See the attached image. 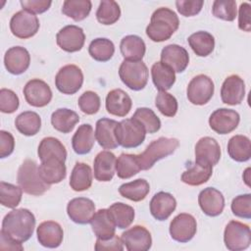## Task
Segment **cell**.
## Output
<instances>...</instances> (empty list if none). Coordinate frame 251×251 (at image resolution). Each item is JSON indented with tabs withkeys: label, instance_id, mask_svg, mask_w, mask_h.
<instances>
[{
	"label": "cell",
	"instance_id": "obj_22",
	"mask_svg": "<svg viewBox=\"0 0 251 251\" xmlns=\"http://www.w3.org/2000/svg\"><path fill=\"white\" fill-rule=\"evenodd\" d=\"M38 242L47 248H57L64 238L62 226L54 221L42 222L36 229Z\"/></svg>",
	"mask_w": 251,
	"mask_h": 251
},
{
	"label": "cell",
	"instance_id": "obj_39",
	"mask_svg": "<svg viewBox=\"0 0 251 251\" xmlns=\"http://www.w3.org/2000/svg\"><path fill=\"white\" fill-rule=\"evenodd\" d=\"M37 154L41 161L51 157L59 158L64 162L67 159V150L65 146L58 138H55L52 136L44 137L40 141L38 145Z\"/></svg>",
	"mask_w": 251,
	"mask_h": 251
},
{
	"label": "cell",
	"instance_id": "obj_43",
	"mask_svg": "<svg viewBox=\"0 0 251 251\" xmlns=\"http://www.w3.org/2000/svg\"><path fill=\"white\" fill-rule=\"evenodd\" d=\"M141 171L136 155L121 154L116 161V173L120 178H129Z\"/></svg>",
	"mask_w": 251,
	"mask_h": 251
},
{
	"label": "cell",
	"instance_id": "obj_10",
	"mask_svg": "<svg viewBox=\"0 0 251 251\" xmlns=\"http://www.w3.org/2000/svg\"><path fill=\"white\" fill-rule=\"evenodd\" d=\"M214 90L215 86L212 78L206 75H198L189 81L186 94L190 103L201 106L211 100Z\"/></svg>",
	"mask_w": 251,
	"mask_h": 251
},
{
	"label": "cell",
	"instance_id": "obj_30",
	"mask_svg": "<svg viewBox=\"0 0 251 251\" xmlns=\"http://www.w3.org/2000/svg\"><path fill=\"white\" fill-rule=\"evenodd\" d=\"M120 50L125 60L142 61V58L145 55L146 45L141 37L130 34L125 36L121 40Z\"/></svg>",
	"mask_w": 251,
	"mask_h": 251
},
{
	"label": "cell",
	"instance_id": "obj_54",
	"mask_svg": "<svg viewBox=\"0 0 251 251\" xmlns=\"http://www.w3.org/2000/svg\"><path fill=\"white\" fill-rule=\"evenodd\" d=\"M94 249L96 251H103V250H115V251H123L124 250V243L122 239L116 235L108 239H100L97 238Z\"/></svg>",
	"mask_w": 251,
	"mask_h": 251
},
{
	"label": "cell",
	"instance_id": "obj_41",
	"mask_svg": "<svg viewBox=\"0 0 251 251\" xmlns=\"http://www.w3.org/2000/svg\"><path fill=\"white\" fill-rule=\"evenodd\" d=\"M92 3L89 0H66L63 3L62 13L75 22L84 20L90 13Z\"/></svg>",
	"mask_w": 251,
	"mask_h": 251
},
{
	"label": "cell",
	"instance_id": "obj_49",
	"mask_svg": "<svg viewBox=\"0 0 251 251\" xmlns=\"http://www.w3.org/2000/svg\"><path fill=\"white\" fill-rule=\"evenodd\" d=\"M77 104L81 112L86 115H94L100 109V97L94 91L88 90L83 92L77 100Z\"/></svg>",
	"mask_w": 251,
	"mask_h": 251
},
{
	"label": "cell",
	"instance_id": "obj_15",
	"mask_svg": "<svg viewBox=\"0 0 251 251\" xmlns=\"http://www.w3.org/2000/svg\"><path fill=\"white\" fill-rule=\"evenodd\" d=\"M123 243L128 251H147L151 248L152 237L143 226H134L122 233Z\"/></svg>",
	"mask_w": 251,
	"mask_h": 251
},
{
	"label": "cell",
	"instance_id": "obj_2",
	"mask_svg": "<svg viewBox=\"0 0 251 251\" xmlns=\"http://www.w3.org/2000/svg\"><path fill=\"white\" fill-rule=\"evenodd\" d=\"M178 25L179 20L176 14L169 8L161 7L152 14L150 24L146 27V34L154 42H163L171 38Z\"/></svg>",
	"mask_w": 251,
	"mask_h": 251
},
{
	"label": "cell",
	"instance_id": "obj_47",
	"mask_svg": "<svg viewBox=\"0 0 251 251\" xmlns=\"http://www.w3.org/2000/svg\"><path fill=\"white\" fill-rule=\"evenodd\" d=\"M212 13L218 19L232 22L237 14L236 2L233 0H215Z\"/></svg>",
	"mask_w": 251,
	"mask_h": 251
},
{
	"label": "cell",
	"instance_id": "obj_36",
	"mask_svg": "<svg viewBox=\"0 0 251 251\" xmlns=\"http://www.w3.org/2000/svg\"><path fill=\"white\" fill-rule=\"evenodd\" d=\"M92 184V171L85 163H76L72 171L70 186L74 191L87 190Z\"/></svg>",
	"mask_w": 251,
	"mask_h": 251
},
{
	"label": "cell",
	"instance_id": "obj_4",
	"mask_svg": "<svg viewBox=\"0 0 251 251\" xmlns=\"http://www.w3.org/2000/svg\"><path fill=\"white\" fill-rule=\"evenodd\" d=\"M17 181L24 192L33 196L42 195L50 188V184L41 178L36 162L31 159L25 160L20 166Z\"/></svg>",
	"mask_w": 251,
	"mask_h": 251
},
{
	"label": "cell",
	"instance_id": "obj_31",
	"mask_svg": "<svg viewBox=\"0 0 251 251\" xmlns=\"http://www.w3.org/2000/svg\"><path fill=\"white\" fill-rule=\"evenodd\" d=\"M213 174V166L205 163L195 162L181 175L182 182L191 185L198 186L209 180Z\"/></svg>",
	"mask_w": 251,
	"mask_h": 251
},
{
	"label": "cell",
	"instance_id": "obj_17",
	"mask_svg": "<svg viewBox=\"0 0 251 251\" xmlns=\"http://www.w3.org/2000/svg\"><path fill=\"white\" fill-rule=\"evenodd\" d=\"M198 203L205 215L217 217L224 211L225 197L220 190L214 187H207L199 193Z\"/></svg>",
	"mask_w": 251,
	"mask_h": 251
},
{
	"label": "cell",
	"instance_id": "obj_48",
	"mask_svg": "<svg viewBox=\"0 0 251 251\" xmlns=\"http://www.w3.org/2000/svg\"><path fill=\"white\" fill-rule=\"evenodd\" d=\"M155 105L162 115L170 118L176 114L178 108L176 97L166 91H159L155 98Z\"/></svg>",
	"mask_w": 251,
	"mask_h": 251
},
{
	"label": "cell",
	"instance_id": "obj_51",
	"mask_svg": "<svg viewBox=\"0 0 251 251\" xmlns=\"http://www.w3.org/2000/svg\"><path fill=\"white\" fill-rule=\"evenodd\" d=\"M20 100L18 95L11 89L0 90V111L5 114H12L19 108Z\"/></svg>",
	"mask_w": 251,
	"mask_h": 251
},
{
	"label": "cell",
	"instance_id": "obj_55",
	"mask_svg": "<svg viewBox=\"0 0 251 251\" xmlns=\"http://www.w3.org/2000/svg\"><path fill=\"white\" fill-rule=\"evenodd\" d=\"M238 27L246 32L251 30V5L247 2H243L239 6Z\"/></svg>",
	"mask_w": 251,
	"mask_h": 251
},
{
	"label": "cell",
	"instance_id": "obj_11",
	"mask_svg": "<svg viewBox=\"0 0 251 251\" xmlns=\"http://www.w3.org/2000/svg\"><path fill=\"white\" fill-rule=\"evenodd\" d=\"M197 230V223L195 218L186 213H180L176 216L170 224L171 237L180 243L190 241Z\"/></svg>",
	"mask_w": 251,
	"mask_h": 251
},
{
	"label": "cell",
	"instance_id": "obj_1",
	"mask_svg": "<svg viewBox=\"0 0 251 251\" xmlns=\"http://www.w3.org/2000/svg\"><path fill=\"white\" fill-rule=\"evenodd\" d=\"M35 227V217L27 209H15L3 219L1 231L18 242L28 240Z\"/></svg>",
	"mask_w": 251,
	"mask_h": 251
},
{
	"label": "cell",
	"instance_id": "obj_58",
	"mask_svg": "<svg viewBox=\"0 0 251 251\" xmlns=\"http://www.w3.org/2000/svg\"><path fill=\"white\" fill-rule=\"evenodd\" d=\"M249 172H250V168H248V169H246V171L244 172V175H243V178H244V181L246 182V184L247 185H250V183H249Z\"/></svg>",
	"mask_w": 251,
	"mask_h": 251
},
{
	"label": "cell",
	"instance_id": "obj_29",
	"mask_svg": "<svg viewBox=\"0 0 251 251\" xmlns=\"http://www.w3.org/2000/svg\"><path fill=\"white\" fill-rule=\"evenodd\" d=\"M95 142V133L89 124H83L78 126L72 138L74 151L78 155L88 154Z\"/></svg>",
	"mask_w": 251,
	"mask_h": 251
},
{
	"label": "cell",
	"instance_id": "obj_42",
	"mask_svg": "<svg viewBox=\"0 0 251 251\" xmlns=\"http://www.w3.org/2000/svg\"><path fill=\"white\" fill-rule=\"evenodd\" d=\"M88 52L95 61L107 62L112 59L115 53V45L108 38H95L90 42Z\"/></svg>",
	"mask_w": 251,
	"mask_h": 251
},
{
	"label": "cell",
	"instance_id": "obj_56",
	"mask_svg": "<svg viewBox=\"0 0 251 251\" xmlns=\"http://www.w3.org/2000/svg\"><path fill=\"white\" fill-rule=\"evenodd\" d=\"M15 148L14 136L6 130H0V158L10 156Z\"/></svg>",
	"mask_w": 251,
	"mask_h": 251
},
{
	"label": "cell",
	"instance_id": "obj_37",
	"mask_svg": "<svg viewBox=\"0 0 251 251\" xmlns=\"http://www.w3.org/2000/svg\"><path fill=\"white\" fill-rule=\"evenodd\" d=\"M150 191V185L144 178H137L133 181L122 184L119 187V193L131 201L139 202L146 198Z\"/></svg>",
	"mask_w": 251,
	"mask_h": 251
},
{
	"label": "cell",
	"instance_id": "obj_38",
	"mask_svg": "<svg viewBox=\"0 0 251 251\" xmlns=\"http://www.w3.org/2000/svg\"><path fill=\"white\" fill-rule=\"evenodd\" d=\"M15 126L20 133L25 136H32L40 130L41 118L35 112L25 111L16 118Z\"/></svg>",
	"mask_w": 251,
	"mask_h": 251
},
{
	"label": "cell",
	"instance_id": "obj_23",
	"mask_svg": "<svg viewBox=\"0 0 251 251\" xmlns=\"http://www.w3.org/2000/svg\"><path fill=\"white\" fill-rule=\"evenodd\" d=\"M38 172L41 178L47 184H54L61 182L67 175V168L65 162L59 158L51 157L41 161L38 167Z\"/></svg>",
	"mask_w": 251,
	"mask_h": 251
},
{
	"label": "cell",
	"instance_id": "obj_52",
	"mask_svg": "<svg viewBox=\"0 0 251 251\" xmlns=\"http://www.w3.org/2000/svg\"><path fill=\"white\" fill-rule=\"evenodd\" d=\"M203 0H177L176 1V6L178 13L184 17H192L197 15L202 7Z\"/></svg>",
	"mask_w": 251,
	"mask_h": 251
},
{
	"label": "cell",
	"instance_id": "obj_26",
	"mask_svg": "<svg viewBox=\"0 0 251 251\" xmlns=\"http://www.w3.org/2000/svg\"><path fill=\"white\" fill-rule=\"evenodd\" d=\"M176 200L168 192L156 193L150 201V213L158 221H166L176 210Z\"/></svg>",
	"mask_w": 251,
	"mask_h": 251
},
{
	"label": "cell",
	"instance_id": "obj_53",
	"mask_svg": "<svg viewBox=\"0 0 251 251\" xmlns=\"http://www.w3.org/2000/svg\"><path fill=\"white\" fill-rule=\"evenodd\" d=\"M21 5L23 7V10H26L32 14H42L46 12L51 4L52 1L47 0H22Z\"/></svg>",
	"mask_w": 251,
	"mask_h": 251
},
{
	"label": "cell",
	"instance_id": "obj_35",
	"mask_svg": "<svg viewBox=\"0 0 251 251\" xmlns=\"http://www.w3.org/2000/svg\"><path fill=\"white\" fill-rule=\"evenodd\" d=\"M187 41L193 52L199 57L209 56L215 48V38L208 31H196L188 37Z\"/></svg>",
	"mask_w": 251,
	"mask_h": 251
},
{
	"label": "cell",
	"instance_id": "obj_50",
	"mask_svg": "<svg viewBox=\"0 0 251 251\" xmlns=\"http://www.w3.org/2000/svg\"><path fill=\"white\" fill-rule=\"evenodd\" d=\"M231 211L233 215L238 218L250 219L251 218V194H241L233 198L231 205Z\"/></svg>",
	"mask_w": 251,
	"mask_h": 251
},
{
	"label": "cell",
	"instance_id": "obj_8",
	"mask_svg": "<svg viewBox=\"0 0 251 251\" xmlns=\"http://www.w3.org/2000/svg\"><path fill=\"white\" fill-rule=\"evenodd\" d=\"M82 83V71L75 65H66L62 67L55 76L56 88L63 94H75L80 89Z\"/></svg>",
	"mask_w": 251,
	"mask_h": 251
},
{
	"label": "cell",
	"instance_id": "obj_21",
	"mask_svg": "<svg viewBox=\"0 0 251 251\" xmlns=\"http://www.w3.org/2000/svg\"><path fill=\"white\" fill-rule=\"evenodd\" d=\"M221 158V147L218 141L210 136L200 138L195 145V162L215 166Z\"/></svg>",
	"mask_w": 251,
	"mask_h": 251
},
{
	"label": "cell",
	"instance_id": "obj_16",
	"mask_svg": "<svg viewBox=\"0 0 251 251\" xmlns=\"http://www.w3.org/2000/svg\"><path fill=\"white\" fill-rule=\"evenodd\" d=\"M67 213L74 223L85 225L91 222L95 214V205L89 198L76 197L68 203Z\"/></svg>",
	"mask_w": 251,
	"mask_h": 251
},
{
	"label": "cell",
	"instance_id": "obj_9",
	"mask_svg": "<svg viewBox=\"0 0 251 251\" xmlns=\"http://www.w3.org/2000/svg\"><path fill=\"white\" fill-rule=\"evenodd\" d=\"M39 25L38 18L26 10L17 12L13 15L10 21L11 32L21 39L34 36L39 29Z\"/></svg>",
	"mask_w": 251,
	"mask_h": 251
},
{
	"label": "cell",
	"instance_id": "obj_25",
	"mask_svg": "<svg viewBox=\"0 0 251 251\" xmlns=\"http://www.w3.org/2000/svg\"><path fill=\"white\" fill-rule=\"evenodd\" d=\"M105 106L109 114L117 117H126L131 110L132 101L126 91L117 88L107 94Z\"/></svg>",
	"mask_w": 251,
	"mask_h": 251
},
{
	"label": "cell",
	"instance_id": "obj_45",
	"mask_svg": "<svg viewBox=\"0 0 251 251\" xmlns=\"http://www.w3.org/2000/svg\"><path fill=\"white\" fill-rule=\"evenodd\" d=\"M131 118H133L138 123H140L144 127L145 131L148 133L157 132L161 127L160 119L153 112V110L149 108H146V107L137 108Z\"/></svg>",
	"mask_w": 251,
	"mask_h": 251
},
{
	"label": "cell",
	"instance_id": "obj_5",
	"mask_svg": "<svg viewBox=\"0 0 251 251\" xmlns=\"http://www.w3.org/2000/svg\"><path fill=\"white\" fill-rule=\"evenodd\" d=\"M119 76L129 89H143L148 81V69L142 61L124 60L119 68Z\"/></svg>",
	"mask_w": 251,
	"mask_h": 251
},
{
	"label": "cell",
	"instance_id": "obj_7",
	"mask_svg": "<svg viewBox=\"0 0 251 251\" xmlns=\"http://www.w3.org/2000/svg\"><path fill=\"white\" fill-rule=\"evenodd\" d=\"M224 242L230 251L247 249L251 243V231L248 225L238 221H230L224 231Z\"/></svg>",
	"mask_w": 251,
	"mask_h": 251
},
{
	"label": "cell",
	"instance_id": "obj_20",
	"mask_svg": "<svg viewBox=\"0 0 251 251\" xmlns=\"http://www.w3.org/2000/svg\"><path fill=\"white\" fill-rule=\"evenodd\" d=\"M30 64V55L28 51L22 46H14L8 49L4 56V65L6 70L12 75H21L25 73Z\"/></svg>",
	"mask_w": 251,
	"mask_h": 251
},
{
	"label": "cell",
	"instance_id": "obj_33",
	"mask_svg": "<svg viewBox=\"0 0 251 251\" xmlns=\"http://www.w3.org/2000/svg\"><path fill=\"white\" fill-rule=\"evenodd\" d=\"M78 122V115L68 108L57 109L51 115V124L53 127L63 133L71 132Z\"/></svg>",
	"mask_w": 251,
	"mask_h": 251
},
{
	"label": "cell",
	"instance_id": "obj_46",
	"mask_svg": "<svg viewBox=\"0 0 251 251\" xmlns=\"http://www.w3.org/2000/svg\"><path fill=\"white\" fill-rule=\"evenodd\" d=\"M23 195V189L12 183L5 181L0 182V202L3 206L7 208H16Z\"/></svg>",
	"mask_w": 251,
	"mask_h": 251
},
{
	"label": "cell",
	"instance_id": "obj_34",
	"mask_svg": "<svg viewBox=\"0 0 251 251\" xmlns=\"http://www.w3.org/2000/svg\"><path fill=\"white\" fill-rule=\"evenodd\" d=\"M227 153L236 162H246L251 157L250 139L242 134L232 136L227 143Z\"/></svg>",
	"mask_w": 251,
	"mask_h": 251
},
{
	"label": "cell",
	"instance_id": "obj_12",
	"mask_svg": "<svg viewBox=\"0 0 251 251\" xmlns=\"http://www.w3.org/2000/svg\"><path fill=\"white\" fill-rule=\"evenodd\" d=\"M240 122L239 114L231 109L220 108L215 110L209 118L210 127L219 134H227L233 131Z\"/></svg>",
	"mask_w": 251,
	"mask_h": 251
},
{
	"label": "cell",
	"instance_id": "obj_3",
	"mask_svg": "<svg viewBox=\"0 0 251 251\" xmlns=\"http://www.w3.org/2000/svg\"><path fill=\"white\" fill-rule=\"evenodd\" d=\"M178 145L179 141L173 137H159L153 140L141 154L136 155L140 170L151 169L157 161L173 154Z\"/></svg>",
	"mask_w": 251,
	"mask_h": 251
},
{
	"label": "cell",
	"instance_id": "obj_27",
	"mask_svg": "<svg viewBox=\"0 0 251 251\" xmlns=\"http://www.w3.org/2000/svg\"><path fill=\"white\" fill-rule=\"evenodd\" d=\"M118 122L115 120L102 118L96 122L95 139L104 149H115L119 146L115 135V128Z\"/></svg>",
	"mask_w": 251,
	"mask_h": 251
},
{
	"label": "cell",
	"instance_id": "obj_6",
	"mask_svg": "<svg viewBox=\"0 0 251 251\" xmlns=\"http://www.w3.org/2000/svg\"><path fill=\"white\" fill-rule=\"evenodd\" d=\"M118 144L124 148H135L142 144L146 131L142 125L133 118L126 119L118 123L115 128Z\"/></svg>",
	"mask_w": 251,
	"mask_h": 251
},
{
	"label": "cell",
	"instance_id": "obj_14",
	"mask_svg": "<svg viewBox=\"0 0 251 251\" xmlns=\"http://www.w3.org/2000/svg\"><path fill=\"white\" fill-rule=\"evenodd\" d=\"M25 101L33 107H44L52 99V90L50 86L39 78H33L26 82L24 87Z\"/></svg>",
	"mask_w": 251,
	"mask_h": 251
},
{
	"label": "cell",
	"instance_id": "obj_18",
	"mask_svg": "<svg viewBox=\"0 0 251 251\" xmlns=\"http://www.w3.org/2000/svg\"><path fill=\"white\" fill-rule=\"evenodd\" d=\"M245 96V83L244 80L237 75L227 76L221 88V98L225 104L238 105L242 102Z\"/></svg>",
	"mask_w": 251,
	"mask_h": 251
},
{
	"label": "cell",
	"instance_id": "obj_32",
	"mask_svg": "<svg viewBox=\"0 0 251 251\" xmlns=\"http://www.w3.org/2000/svg\"><path fill=\"white\" fill-rule=\"evenodd\" d=\"M151 76L155 87L160 91L169 90L176 82V74L173 69L162 62H156L151 68Z\"/></svg>",
	"mask_w": 251,
	"mask_h": 251
},
{
	"label": "cell",
	"instance_id": "obj_57",
	"mask_svg": "<svg viewBox=\"0 0 251 251\" xmlns=\"http://www.w3.org/2000/svg\"><path fill=\"white\" fill-rule=\"evenodd\" d=\"M0 249L1 250H24V246L21 242H18L9 236H7L2 231L0 232Z\"/></svg>",
	"mask_w": 251,
	"mask_h": 251
},
{
	"label": "cell",
	"instance_id": "obj_28",
	"mask_svg": "<svg viewBox=\"0 0 251 251\" xmlns=\"http://www.w3.org/2000/svg\"><path fill=\"white\" fill-rule=\"evenodd\" d=\"M90 224L97 238L108 239L115 235L116 225L108 209H100L95 212Z\"/></svg>",
	"mask_w": 251,
	"mask_h": 251
},
{
	"label": "cell",
	"instance_id": "obj_19",
	"mask_svg": "<svg viewBox=\"0 0 251 251\" xmlns=\"http://www.w3.org/2000/svg\"><path fill=\"white\" fill-rule=\"evenodd\" d=\"M161 62L173 69L175 73H182L188 66L189 55L182 46L169 44L162 49Z\"/></svg>",
	"mask_w": 251,
	"mask_h": 251
},
{
	"label": "cell",
	"instance_id": "obj_40",
	"mask_svg": "<svg viewBox=\"0 0 251 251\" xmlns=\"http://www.w3.org/2000/svg\"><path fill=\"white\" fill-rule=\"evenodd\" d=\"M108 210L116 226L121 229L128 227L134 220V209L125 203H114L108 208Z\"/></svg>",
	"mask_w": 251,
	"mask_h": 251
},
{
	"label": "cell",
	"instance_id": "obj_44",
	"mask_svg": "<svg viewBox=\"0 0 251 251\" xmlns=\"http://www.w3.org/2000/svg\"><path fill=\"white\" fill-rule=\"evenodd\" d=\"M121 17L119 4L113 0H103L100 2L96 12L97 21L105 25H110L118 22Z\"/></svg>",
	"mask_w": 251,
	"mask_h": 251
},
{
	"label": "cell",
	"instance_id": "obj_24",
	"mask_svg": "<svg viewBox=\"0 0 251 251\" xmlns=\"http://www.w3.org/2000/svg\"><path fill=\"white\" fill-rule=\"evenodd\" d=\"M116 161L114 153L107 150L99 152L93 162L94 177L103 182L112 180L116 173Z\"/></svg>",
	"mask_w": 251,
	"mask_h": 251
},
{
	"label": "cell",
	"instance_id": "obj_13",
	"mask_svg": "<svg viewBox=\"0 0 251 251\" xmlns=\"http://www.w3.org/2000/svg\"><path fill=\"white\" fill-rule=\"evenodd\" d=\"M58 46L69 53L81 50L85 41L83 29L75 25H69L61 28L56 34Z\"/></svg>",
	"mask_w": 251,
	"mask_h": 251
}]
</instances>
